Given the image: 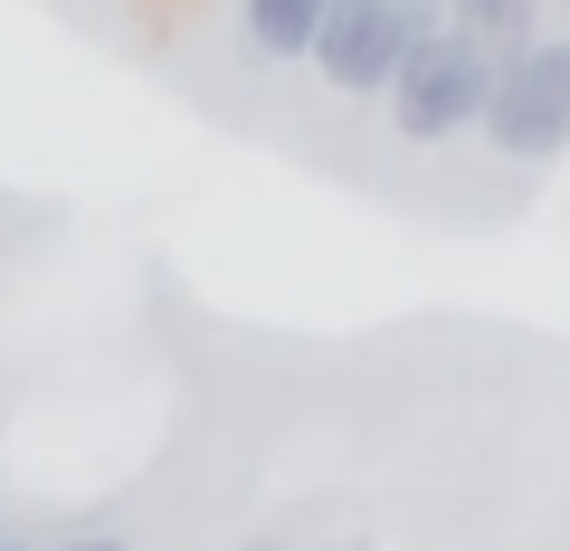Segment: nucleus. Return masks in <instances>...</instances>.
<instances>
[{
  "instance_id": "nucleus-1",
  "label": "nucleus",
  "mask_w": 570,
  "mask_h": 551,
  "mask_svg": "<svg viewBox=\"0 0 570 551\" xmlns=\"http://www.w3.org/2000/svg\"><path fill=\"white\" fill-rule=\"evenodd\" d=\"M485 86H494V48L466 39V29H419V48H409L400 67H390L381 105H390V134L400 144H456V134H475V115H485Z\"/></svg>"
},
{
  "instance_id": "nucleus-3",
  "label": "nucleus",
  "mask_w": 570,
  "mask_h": 551,
  "mask_svg": "<svg viewBox=\"0 0 570 551\" xmlns=\"http://www.w3.org/2000/svg\"><path fill=\"white\" fill-rule=\"evenodd\" d=\"M419 29H438V0H324V29H314L305 67L333 96H381L390 67L419 48Z\"/></svg>"
},
{
  "instance_id": "nucleus-9",
  "label": "nucleus",
  "mask_w": 570,
  "mask_h": 551,
  "mask_svg": "<svg viewBox=\"0 0 570 551\" xmlns=\"http://www.w3.org/2000/svg\"><path fill=\"white\" fill-rule=\"evenodd\" d=\"M257 551H285V542H257Z\"/></svg>"
},
{
  "instance_id": "nucleus-4",
  "label": "nucleus",
  "mask_w": 570,
  "mask_h": 551,
  "mask_svg": "<svg viewBox=\"0 0 570 551\" xmlns=\"http://www.w3.org/2000/svg\"><path fill=\"white\" fill-rule=\"evenodd\" d=\"M238 29H247L257 58L295 67V58L314 48V29H324V0H238Z\"/></svg>"
},
{
  "instance_id": "nucleus-11",
  "label": "nucleus",
  "mask_w": 570,
  "mask_h": 551,
  "mask_svg": "<svg viewBox=\"0 0 570 551\" xmlns=\"http://www.w3.org/2000/svg\"><path fill=\"white\" fill-rule=\"evenodd\" d=\"M561 48H570V29H561Z\"/></svg>"
},
{
  "instance_id": "nucleus-8",
  "label": "nucleus",
  "mask_w": 570,
  "mask_h": 551,
  "mask_svg": "<svg viewBox=\"0 0 570 551\" xmlns=\"http://www.w3.org/2000/svg\"><path fill=\"white\" fill-rule=\"evenodd\" d=\"M153 10H190V0H153Z\"/></svg>"
},
{
  "instance_id": "nucleus-6",
  "label": "nucleus",
  "mask_w": 570,
  "mask_h": 551,
  "mask_svg": "<svg viewBox=\"0 0 570 551\" xmlns=\"http://www.w3.org/2000/svg\"><path fill=\"white\" fill-rule=\"evenodd\" d=\"M39 551H134V542H115V532H96V542H39Z\"/></svg>"
},
{
  "instance_id": "nucleus-5",
  "label": "nucleus",
  "mask_w": 570,
  "mask_h": 551,
  "mask_svg": "<svg viewBox=\"0 0 570 551\" xmlns=\"http://www.w3.org/2000/svg\"><path fill=\"white\" fill-rule=\"evenodd\" d=\"M438 20L485 48H523V39H542V0H438Z\"/></svg>"
},
{
  "instance_id": "nucleus-2",
  "label": "nucleus",
  "mask_w": 570,
  "mask_h": 551,
  "mask_svg": "<svg viewBox=\"0 0 570 551\" xmlns=\"http://www.w3.org/2000/svg\"><path fill=\"white\" fill-rule=\"evenodd\" d=\"M475 134L523 171H551L570 152V48H561V29H542L523 48H494V86H485Z\"/></svg>"
},
{
  "instance_id": "nucleus-10",
  "label": "nucleus",
  "mask_w": 570,
  "mask_h": 551,
  "mask_svg": "<svg viewBox=\"0 0 570 551\" xmlns=\"http://www.w3.org/2000/svg\"><path fill=\"white\" fill-rule=\"evenodd\" d=\"M561 20H570V0H561Z\"/></svg>"
},
{
  "instance_id": "nucleus-7",
  "label": "nucleus",
  "mask_w": 570,
  "mask_h": 551,
  "mask_svg": "<svg viewBox=\"0 0 570 551\" xmlns=\"http://www.w3.org/2000/svg\"><path fill=\"white\" fill-rule=\"evenodd\" d=\"M0 551H39V542H20V532H0Z\"/></svg>"
}]
</instances>
